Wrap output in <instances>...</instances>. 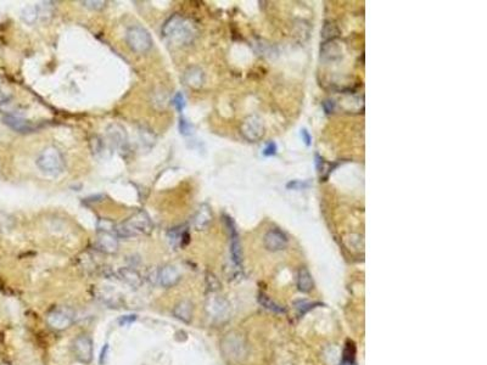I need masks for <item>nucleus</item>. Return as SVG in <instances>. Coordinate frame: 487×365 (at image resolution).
Masks as SVG:
<instances>
[{
  "label": "nucleus",
  "instance_id": "5701e85b",
  "mask_svg": "<svg viewBox=\"0 0 487 365\" xmlns=\"http://www.w3.org/2000/svg\"><path fill=\"white\" fill-rule=\"evenodd\" d=\"M83 7L92 9V10H101L105 8V2H82Z\"/></svg>",
  "mask_w": 487,
  "mask_h": 365
},
{
  "label": "nucleus",
  "instance_id": "c85d7f7f",
  "mask_svg": "<svg viewBox=\"0 0 487 365\" xmlns=\"http://www.w3.org/2000/svg\"><path fill=\"white\" fill-rule=\"evenodd\" d=\"M107 352H109V345H105V346H104V348L101 349V353H100V358H99L100 365H103L104 363H105V359L107 357Z\"/></svg>",
  "mask_w": 487,
  "mask_h": 365
},
{
  "label": "nucleus",
  "instance_id": "4468645a",
  "mask_svg": "<svg viewBox=\"0 0 487 365\" xmlns=\"http://www.w3.org/2000/svg\"><path fill=\"white\" fill-rule=\"evenodd\" d=\"M173 315L183 323H190L193 318V304L190 301L183 300L178 302L173 308Z\"/></svg>",
  "mask_w": 487,
  "mask_h": 365
},
{
  "label": "nucleus",
  "instance_id": "a878e982",
  "mask_svg": "<svg viewBox=\"0 0 487 365\" xmlns=\"http://www.w3.org/2000/svg\"><path fill=\"white\" fill-rule=\"evenodd\" d=\"M288 189H294V190H298V189H303L304 187H306V184H303V182H301V181H297V180H292V181H290L288 185Z\"/></svg>",
  "mask_w": 487,
  "mask_h": 365
},
{
  "label": "nucleus",
  "instance_id": "20e7f679",
  "mask_svg": "<svg viewBox=\"0 0 487 365\" xmlns=\"http://www.w3.org/2000/svg\"><path fill=\"white\" fill-rule=\"evenodd\" d=\"M125 41L133 52L143 54L149 52L152 48V40L150 33L142 26H130L125 32Z\"/></svg>",
  "mask_w": 487,
  "mask_h": 365
},
{
  "label": "nucleus",
  "instance_id": "dca6fc26",
  "mask_svg": "<svg viewBox=\"0 0 487 365\" xmlns=\"http://www.w3.org/2000/svg\"><path fill=\"white\" fill-rule=\"evenodd\" d=\"M297 287L301 292H309L313 289L312 275L306 268L300 269V271H298Z\"/></svg>",
  "mask_w": 487,
  "mask_h": 365
},
{
  "label": "nucleus",
  "instance_id": "4be33fe9",
  "mask_svg": "<svg viewBox=\"0 0 487 365\" xmlns=\"http://www.w3.org/2000/svg\"><path fill=\"white\" fill-rule=\"evenodd\" d=\"M259 302H261L262 306L268 308V309L274 310V312H282V309H280V308L278 307L277 304L274 303V302H272L270 298L267 297V296H261V297H259Z\"/></svg>",
  "mask_w": 487,
  "mask_h": 365
},
{
  "label": "nucleus",
  "instance_id": "6ab92c4d",
  "mask_svg": "<svg viewBox=\"0 0 487 365\" xmlns=\"http://www.w3.org/2000/svg\"><path fill=\"white\" fill-rule=\"evenodd\" d=\"M356 359V346L352 341L346 342L345 351H343V363L346 365H351L355 363Z\"/></svg>",
  "mask_w": 487,
  "mask_h": 365
},
{
  "label": "nucleus",
  "instance_id": "39448f33",
  "mask_svg": "<svg viewBox=\"0 0 487 365\" xmlns=\"http://www.w3.org/2000/svg\"><path fill=\"white\" fill-rule=\"evenodd\" d=\"M73 313L67 308H58L48 314L47 322L55 330H65L73 324Z\"/></svg>",
  "mask_w": 487,
  "mask_h": 365
},
{
  "label": "nucleus",
  "instance_id": "7ed1b4c3",
  "mask_svg": "<svg viewBox=\"0 0 487 365\" xmlns=\"http://www.w3.org/2000/svg\"><path fill=\"white\" fill-rule=\"evenodd\" d=\"M152 229V224L149 215L145 212H138L127 222L116 226V235L119 238H132L139 234H149Z\"/></svg>",
  "mask_w": 487,
  "mask_h": 365
},
{
  "label": "nucleus",
  "instance_id": "f03ea898",
  "mask_svg": "<svg viewBox=\"0 0 487 365\" xmlns=\"http://www.w3.org/2000/svg\"><path fill=\"white\" fill-rule=\"evenodd\" d=\"M35 163L43 174L49 176H58L65 170V158L55 146H48L44 149Z\"/></svg>",
  "mask_w": 487,
  "mask_h": 365
},
{
  "label": "nucleus",
  "instance_id": "cd10ccee",
  "mask_svg": "<svg viewBox=\"0 0 487 365\" xmlns=\"http://www.w3.org/2000/svg\"><path fill=\"white\" fill-rule=\"evenodd\" d=\"M301 138H302V142H304V144H306L307 146L311 145V140H312V138H311L307 129H301Z\"/></svg>",
  "mask_w": 487,
  "mask_h": 365
},
{
  "label": "nucleus",
  "instance_id": "f257e3e1",
  "mask_svg": "<svg viewBox=\"0 0 487 365\" xmlns=\"http://www.w3.org/2000/svg\"><path fill=\"white\" fill-rule=\"evenodd\" d=\"M196 27L190 20L175 14L166 21L162 35L167 43L174 47H185L193 43L196 37Z\"/></svg>",
  "mask_w": 487,
  "mask_h": 365
},
{
  "label": "nucleus",
  "instance_id": "bb28decb",
  "mask_svg": "<svg viewBox=\"0 0 487 365\" xmlns=\"http://www.w3.org/2000/svg\"><path fill=\"white\" fill-rule=\"evenodd\" d=\"M179 128H181V133L182 134H189L190 133V125L188 124V122L185 121L184 118H181V124H179Z\"/></svg>",
  "mask_w": 487,
  "mask_h": 365
},
{
  "label": "nucleus",
  "instance_id": "9b49d317",
  "mask_svg": "<svg viewBox=\"0 0 487 365\" xmlns=\"http://www.w3.org/2000/svg\"><path fill=\"white\" fill-rule=\"evenodd\" d=\"M183 80L189 88L199 89L204 85L205 73L198 66H193V67H189L184 72Z\"/></svg>",
  "mask_w": 487,
  "mask_h": 365
},
{
  "label": "nucleus",
  "instance_id": "f3484780",
  "mask_svg": "<svg viewBox=\"0 0 487 365\" xmlns=\"http://www.w3.org/2000/svg\"><path fill=\"white\" fill-rule=\"evenodd\" d=\"M119 275H121L122 280H124L125 283L129 284L130 286L133 287H139L140 284H142V277L137 270L130 268H123L119 270Z\"/></svg>",
  "mask_w": 487,
  "mask_h": 365
},
{
  "label": "nucleus",
  "instance_id": "423d86ee",
  "mask_svg": "<svg viewBox=\"0 0 487 365\" xmlns=\"http://www.w3.org/2000/svg\"><path fill=\"white\" fill-rule=\"evenodd\" d=\"M74 357L83 364H89L93 360V341L88 336L80 335L73 341Z\"/></svg>",
  "mask_w": 487,
  "mask_h": 365
},
{
  "label": "nucleus",
  "instance_id": "393cba45",
  "mask_svg": "<svg viewBox=\"0 0 487 365\" xmlns=\"http://www.w3.org/2000/svg\"><path fill=\"white\" fill-rule=\"evenodd\" d=\"M136 320H137V315H124L122 316V318H119L118 323L121 326H125V325L132 324V323L136 322Z\"/></svg>",
  "mask_w": 487,
  "mask_h": 365
},
{
  "label": "nucleus",
  "instance_id": "a211bd4d",
  "mask_svg": "<svg viewBox=\"0 0 487 365\" xmlns=\"http://www.w3.org/2000/svg\"><path fill=\"white\" fill-rule=\"evenodd\" d=\"M39 8L38 7H27L25 10L22 11V20L28 23V25H33L38 17H39Z\"/></svg>",
  "mask_w": 487,
  "mask_h": 365
},
{
  "label": "nucleus",
  "instance_id": "b1692460",
  "mask_svg": "<svg viewBox=\"0 0 487 365\" xmlns=\"http://www.w3.org/2000/svg\"><path fill=\"white\" fill-rule=\"evenodd\" d=\"M276 152H277L276 143L271 142L267 144V146H265V149L263 150V155L264 156H273V155H276Z\"/></svg>",
  "mask_w": 487,
  "mask_h": 365
},
{
  "label": "nucleus",
  "instance_id": "ddd939ff",
  "mask_svg": "<svg viewBox=\"0 0 487 365\" xmlns=\"http://www.w3.org/2000/svg\"><path fill=\"white\" fill-rule=\"evenodd\" d=\"M158 280H160L161 285L168 289V287L177 285L181 280V274L173 265H166L160 270Z\"/></svg>",
  "mask_w": 487,
  "mask_h": 365
},
{
  "label": "nucleus",
  "instance_id": "f8f14e48",
  "mask_svg": "<svg viewBox=\"0 0 487 365\" xmlns=\"http://www.w3.org/2000/svg\"><path fill=\"white\" fill-rule=\"evenodd\" d=\"M98 247L105 253H116L118 250L117 236L111 232H100L98 235Z\"/></svg>",
  "mask_w": 487,
  "mask_h": 365
},
{
  "label": "nucleus",
  "instance_id": "9d476101",
  "mask_svg": "<svg viewBox=\"0 0 487 365\" xmlns=\"http://www.w3.org/2000/svg\"><path fill=\"white\" fill-rule=\"evenodd\" d=\"M106 134L110 140V144H111L112 146H115V148L122 149L124 148L125 144H127V140H128L127 133H125V129L121 124H117V123L110 124L106 129Z\"/></svg>",
  "mask_w": 487,
  "mask_h": 365
},
{
  "label": "nucleus",
  "instance_id": "aec40b11",
  "mask_svg": "<svg viewBox=\"0 0 487 365\" xmlns=\"http://www.w3.org/2000/svg\"><path fill=\"white\" fill-rule=\"evenodd\" d=\"M339 34H340V31L337 29V27L335 25H333V23H327L322 32V37L327 40H333L334 38L339 37Z\"/></svg>",
  "mask_w": 487,
  "mask_h": 365
},
{
  "label": "nucleus",
  "instance_id": "6e6552de",
  "mask_svg": "<svg viewBox=\"0 0 487 365\" xmlns=\"http://www.w3.org/2000/svg\"><path fill=\"white\" fill-rule=\"evenodd\" d=\"M3 122H4V124L8 125L10 129H13L21 134L32 133V131L35 130V125L32 123L31 121H28V119H25L22 117H19V116L5 115L4 117H3Z\"/></svg>",
  "mask_w": 487,
  "mask_h": 365
},
{
  "label": "nucleus",
  "instance_id": "0eeeda50",
  "mask_svg": "<svg viewBox=\"0 0 487 365\" xmlns=\"http://www.w3.org/2000/svg\"><path fill=\"white\" fill-rule=\"evenodd\" d=\"M241 133H243L244 138H246L250 142H256V140L261 139L264 134V128L261 119L257 118L256 116L247 117L241 125Z\"/></svg>",
  "mask_w": 487,
  "mask_h": 365
},
{
  "label": "nucleus",
  "instance_id": "c756f323",
  "mask_svg": "<svg viewBox=\"0 0 487 365\" xmlns=\"http://www.w3.org/2000/svg\"><path fill=\"white\" fill-rule=\"evenodd\" d=\"M9 100H10V97H9L7 93H4V92L0 90V105L7 104Z\"/></svg>",
  "mask_w": 487,
  "mask_h": 365
},
{
  "label": "nucleus",
  "instance_id": "1a4fd4ad",
  "mask_svg": "<svg viewBox=\"0 0 487 365\" xmlns=\"http://www.w3.org/2000/svg\"><path fill=\"white\" fill-rule=\"evenodd\" d=\"M264 245L270 251L284 250L288 245V238L282 230L272 229L264 236Z\"/></svg>",
  "mask_w": 487,
  "mask_h": 365
},
{
  "label": "nucleus",
  "instance_id": "2eb2a0df",
  "mask_svg": "<svg viewBox=\"0 0 487 365\" xmlns=\"http://www.w3.org/2000/svg\"><path fill=\"white\" fill-rule=\"evenodd\" d=\"M212 222V213L207 206H202L194 217V226L196 230H204Z\"/></svg>",
  "mask_w": 487,
  "mask_h": 365
},
{
  "label": "nucleus",
  "instance_id": "412c9836",
  "mask_svg": "<svg viewBox=\"0 0 487 365\" xmlns=\"http://www.w3.org/2000/svg\"><path fill=\"white\" fill-rule=\"evenodd\" d=\"M172 105L175 107V110H177L178 112L183 111L184 106H185L184 95L182 94V93H177V94L174 95V98L172 99Z\"/></svg>",
  "mask_w": 487,
  "mask_h": 365
}]
</instances>
